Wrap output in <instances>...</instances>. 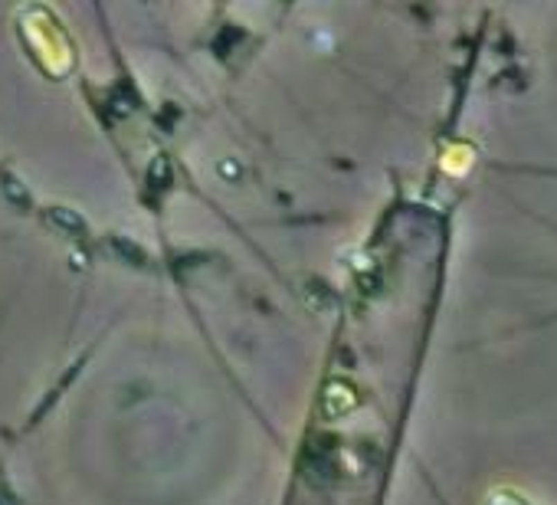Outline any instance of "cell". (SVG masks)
Masks as SVG:
<instances>
[{
    "label": "cell",
    "instance_id": "1",
    "mask_svg": "<svg viewBox=\"0 0 557 505\" xmlns=\"http://www.w3.org/2000/svg\"><path fill=\"white\" fill-rule=\"evenodd\" d=\"M485 505H534V499L518 486H495L485 495Z\"/></svg>",
    "mask_w": 557,
    "mask_h": 505
}]
</instances>
